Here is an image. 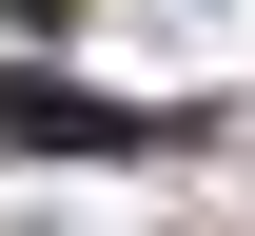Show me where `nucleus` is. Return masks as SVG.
I'll list each match as a JSON object with an SVG mask.
<instances>
[{
    "label": "nucleus",
    "instance_id": "obj_1",
    "mask_svg": "<svg viewBox=\"0 0 255 236\" xmlns=\"http://www.w3.org/2000/svg\"><path fill=\"white\" fill-rule=\"evenodd\" d=\"M157 118H118V99H79V79H0V158H137Z\"/></svg>",
    "mask_w": 255,
    "mask_h": 236
}]
</instances>
